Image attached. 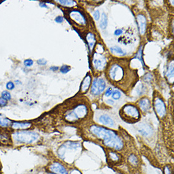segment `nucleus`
<instances>
[{
    "instance_id": "obj_6",
    "label": "nucleus",
    "mask_w": 174,
    "mask_h": 174,
    "mask_svg": "<svg viewBox=\"0 0 174 174\" xmlns=\"http://www.w3.org/2000/svg\"><path fill=\"white\" fill-rule=\"evenodd\" d=\"M103 150L105 152L106 161L109 166L118 167L125 162V157L122 153L109 149Z\"/></svg>"
},
{
    "instance_id": "obj_15",
    "label": "nucleus",
    "mask_w": 174,
    "mask_h": 174,
    "mask_svg": "<svg viewBox=\"0 0 174 174\" xmlns=\"http://www.w3.org/2000/svg\"><path fill=\"white\" fill-rule=\"evenodd\" d=\"M137 24L139 26V30L140 32V34L141 35H143L145 33L146 29V17L142 15H138L137 17Z\"/></svg>"
},
{
    "instance_id": "obj_1",
    "label": "nucleus",
    "mask_w": 174,
    "mask_h": 174,
    "mask_svg": "<svg viewBox=\"0 0 174 174\" xmlns=\"http://www.w3.org/2000/svg\"><path fill=\"white\" fill-rule=\"evenodd\" d=\"M86 135L93 142L102 146L103 149L112 150L120 153L125 150L124 139L114 130L98 124H91L87 127Z\"/></svg>"
},
{
    "instance_id": "obj_26",
    "label": "nucleus",
    "mask_w": 174,
    "mask_h": 174,
    "mask_svg": "<svg viewBox=\"0 0 174 174\" xmlns=\"http://www.w3.org/2000/svg\"><path fill=\"white\" fill-rule=\"evenodd\" d=\"M110 50L113 53H117L119 54H124L123 50L119 47H112V48H111Z\"/></svg>"
},
{
    "instance_id": "obj_12",
    "label": "nucleus",
    "mask_w": 174,
    "mask_h": 174,
    "mask_svg": "<svg viewBox=\"0 0 174 174\" xmlns=\"http://www.w3.org/2000/svg\"><path fill=\"white\" fill-rule=\"evenodd\" d=\"M137 131L141 135L145 137H150L153 134L152 127L147 123L140 124L137 127Z\"/></svg>"
},
{
    "instance_id": "obj_33",
    "label": "nucleus",
    "mask_w": 174,
    "mask_h": 174,
    "mask_svg": "<svg viewBox=\"0 0 174 174\" xmlns=\"http://www.w3.org/2000/svg\"><path fill=\"white\" fill-rule=\"evenodd\" d=\"M93 16H94V19L98 21L99 19V18H100V13L98 10H96L93 13Z\"/></svg>"
},
{
    "instance_id": "obj_36",
    "label": "nucleus",
    "mask_w": 174,
    "mask_h": 174,
    "mask_svg": "<svg viewBox=\"0 0 174 174\" xmlns=\"http://www.w3.org/2000/svg\"><path fill=\"white\" fill-rule=\"evenodd\" d=\"M63 21V18L62 17H57L55 19V22L57 23H61Z\"/></svg>"
},
{
    "instance_id": "obj_14",
    "label": "nucleus",
    "mask_w": 174,
    "mask_h": 174,
    "mask_svg": "<svg viewBox=\"0 0 174 174\" xmlns=\"http://www.w3.org/2000/svg\"><path fill=\"white\" fill-rule=\"evenodd\" d=\"M138 105L141 110L143 112H148L151 107L150 101L146 98L141 99L138 102Z\"/></svg>"
},
{
    "instance_id": "obj_18",
    "label": "nucleus",
    "mask_w": 174,
    "mask_h": 174,
    "mask_svg": "<svg viewBox=\"0 0 174 174\" xmlns=\"http://www.w3.org/2000/svg\"><path fill=\"white\" fill-rule=\"evenodd\" d=\"M91 84V77L89 76H87L86 77V78L84 79L83 82L82 83L81 86V90L82 92H86L89 89Z\"/></svg>"
},
{
    "instance_id": "obj_20",
    "label": "nucleus",
    "mask_w": 174,
    "mask_h": 174,
    "mask_svg": "<svg viewBox=\"0 0 174 174\" xmlns=\"http://www.w3.org/2000/svg\"><path fill=\"white\" fill-rule=\"evenodd\" d=\"M11 121L9 119L4 117L3 115H0V126L3 127H7L10 125Z\"/></svg>"
},
{
    "instance_id": "obj_4",
    "label": "nucleus",
    "mask_w": 174,
    "mask_h": 174,
    "mask_svg": "<svg viewBox=\"0 0 174 174\" xmlns=\"http://www.w3.org/2000/svg\"><path fill=\"white\" fill-rule=\"evenodd\" d=\"M89 114V108L86 105L81 103L76 105L68 112L65 117V120L70 123H77L84 120Z\"/></svg>"
},
{
    "instance_id": "obj_11",
    "label": "nucleus",
    "mask_w": 174,
    "mask_h": 174,
    "mask_svg": "<svg viewBox=\"0 0 174 174\" xmlns=\"http://www.w3.org/2000/svg\"><path fill=\"white\" fill-rule=\"evenodd\" d=\"M49 170L54 174H69L65 166L58 161L52 163L49 167Z\"/></svg>"
},
{
    "instance_id": "obj_22",
    "label": "nucleus",
    "mask_w": 174,
    "mask_h": 174,
    "mask_svg": "<svg viewBox=\"0 0 174 174\" xmlns=\"http://www.w3.org/2000/svg\"><path fill=\"white\" fill-rule=\"evenodd\" d=\"M87 40L88 44H89L90 48H92L93 47L94 43H95V38H94V35L92 34H88L87 37Z\"/></svg>"
},
{
    "instance_id": "obj_30",
    "label": "nucleus",
    "mask_w": 174,
    "mask_h": 174,
    "mask_svg": "<svg viewBox=\"0 0 174 174\" xmlns=\"http://www.w3.org/2000/svg\"><path fill=\"white\" fill-rule=\"evenodd\" d=\"M6 87L8 90H13L15 87V84H13V82H8L6 85Z\"/></svg>"
},
{
    "instance_id": "obj_9",
    "label": "nucleus",
    "mask_w": 174,
    "mask_h": 174,
    "mask_svg": "<svg viewBox=\"0 0 174 174\" xmlns=\"http://www.w3.org/2000/svg\"><path fill=\"white\" fill-rule=\"evenodd\" d=\"M106 88V82L102 78H96L92 84L91 87V93L94 95H99L102 94Z\"/></svg>"
},
{
    "instance_id": "obj_25",
    "label": "nucleus",
    "mask_w": 174,
    "mask_h": 174,
    "mask_svg": "<svg viewBox=\"0 0 174 174\" xmlns=\"http://www.w3.org/2000/svg\"><path fill=\"white\" fill-rule=\"evenodd\" d=\"M167 76L168 77L172 78V79L173 77V63H171V65L168 68V70L167 74Z\"/></svg>"
},
{
    "instance_id": "obj_17",
    "label": "nucleus",
    "mask_w": 174,
    "mask_h": 174,
    "mask_svg": "<svg viewBox=\"0 0 174 174\" xmlns=\"http://www.w3.org/2000/svg\"><path fill=\"white\" fill-rule=\"evenodd\" d=\"M70 16L74 20L78 22L79 23H82V22H86V20L84 19V17L82 15V14L79 12H72V13H70Z\"/></svg>"
},
{
    "instance_id": "obj_2",
    "label": "nucleus",
    "mask_w": 174,
    "mask_h": 174,
    "mask_svg": "<svg viewBox=\"0 0 174 174\" xmlns=\"http://www.w3.org/2000/svg\"><path fill=\"white\" fill-rule=\"evenodd\" d=\"M82 149V144L79 142L68 141L63 144L58 150V155L62 160H74L77 156L80 154Z\"/></svg>"
},
{
    "instance_id": "obj_19",
    "label": "nucleus",
    "mask_w": 174,
    "mask_h": 174,
    "mask_svg": "<svg viewBox=\"0 0 174 174\" xmlns=\"http://www.w3.org/2000/svg\"><path fill=\"white\" fill-rule=\"evenodd\" d=\"M161 170L163 174H173V165L172 163L165 164Z\"/></svg>"
},
{
    "instance_id": "obj_13",
    "label": "nucleus",
    "mask_w": 174,
    "mask_h": 174,
    "mask_svg": "<svg viewBox=\"0 0 174 174\" xmlns=\"http://www.w3.org/2000/svg\"><path fill=\"white\" fill-rule=\"evenodd\" d=\"M106 64V61L105 60V58L103 57L101 54H96V58L94 57L93 59V65L94 67L97 69L102 70H103Z\"/></svg>"
},
{
    "instance_id": "obj_16",
    "label": "nucleus",
    "mask_w": 174,
    "mask_h": 174,
    "mask_svg": "<svg viewBox=\"0 0 174 174\" xmlns=\"http://www.w3.org/2000/svg\"><path fill=\"white\" fill-rule=\"evenodd\" d=\"M31 126L29 122H14L12 124V127L14 129H27Z\"/></svg>"
},
{
    "instance_id": "obj_24",
    "label": "nucleus",
    "mask_w": 174,
    "mask_h": 174,
    "mask_svg": "<svg viewBox=\"0 0 174 174\" xmlns=\"http://www.w3.org/2000/svg\"><path fill=\"white\" fill-rule=\"evenodd\" d=\"M2 96L3 98H4L5 99H6V101L8 100H10L11 98H12V96H11V94L10 93L8 92V91H4L2 92Z\"/></svg>"
},
{
    "instance_id": "obj_40",
    "label": "nucleus",
    "mask_w": 174,
    "mask_h": 174,
    "mask_svg": "<svg viewBox=\"0 0 174 174\" xmlns=\"http://www.w3.org/2000/svg\"><path fill=\"white\" fill-rule=\"evenodd\" d=\"M50 70H53V71H57L58 70V67H52L50 68Z\"/></svg>"
},
{
    "instance_id": "obj_23",
    "label": "nucleus",
    "mask_w": 174,
    "mask_h": 174,
    "mask_svg": "<svg viewBox=\"0 0 174 174\" xmlns=\"http://www.w3.org/2000/svg\"><path fill=\"white\" fill-rule=\"evenodd\" d=\"M112 98L113 99L118 100L119 99L121 98V93L119 91H118V90H115L112 93Z\"/></svg>"
},
{
    "instance_id": "obj_29",
    "label": "nucleus",
    "mask_w": 174,
    "mask_h": 174,
    "mask_svg": "<svg viewBox=\"0 0 174 174\" xmlns=\"http://www.w3.org/2000/svg\"><path fill=\"white\" fill-rule=\"evenodd\" d=\"M33 63H34L33 60L31 59H27L24 61V65L26 67H31L33 65Z\"/></svg>"
},
{
    "instance_id": "obj_7",
    "label": "nucleus",
    "mask_w": 174,
    "mask_h": 174,
    "mask_svg": "<svg viewBox=\"0 0 174 174\" xmlns=\"http://www.w3.org/2000/svg\"><path fill=\"white\" fill-rule=\"evenodd\" d=\"M125 161H126L128 167L132 170H137L141 167V160L138 154L131 153L127 154L125 158Z\"/></svg>"
},
{
    "instance_id": "obj_21",
    "label": "nucleus",
    "mask_w": 174,
    "mask_h": 174,
    "mask_svg": "<svg viewBox=\"0 0 174 174\" xmlns=\"http://www.w3.org/2000/svg\"><path fill=\"white\" fill-rule=\"evenodd\" d=\"M107 27V16L105 13L102 15V19L100 22V27L102 29H105Z\"/></svg>"
},
{
    "instance_id": "obj_39",
    "label": "nucleus",
    "mask_w": 174,
    "mask_h": 174,
    "mask_svg": "<svg viewBox=\"0 0 174 174\" xmlns=\"http://www.w3.org/2000/svg\"><path fill=\"white\" fill-rule=\"evenodd\" d=\"M39 5H40V6H41V7L47 8V6H46V3H44V2H41V3H40Z\"/></svg>"
},
{
    "instance_id": "obj_37",
    "label": "nucleus",
    "mask_w": 174,
    "mask_h": 174,
    "mask_svg": "<svg viewBox=\"0 0 174 174\" xmlns=\"http://www.w3.org/2000/svg\"><path fill=\"white\" fill-rule=\"evenodd\" d=\"M106 103L108 104V105H113L114 104V102H113V100H112V99H108L106 101Z\"/></svg>"
},
{
    "instance_id": "obj_8",
    "label": "nucleus",
    "mask_w": 174,
    "mask_h": 174,
    "mask_svg": "<svg viewBox=\"0 0 174 174\" xmlns=\"http://www.w3.org/2000/svg\"><path fill=\"white\" fill-rule=\"evenodd\" d=\"M154 108L156 113L160 118L162 119L165 117L167 114V108L165 104L161 98H157L154 99Z\"/></svg>"
},
{
    "instance_id": "obj_5",
    "label": "nucleus",
    "mask_w": 174,
    "mask_h": 174,
    "mask_svg": "<svg viewBox=\"0 0 174 174\" xmlns=\"http://www.w3.org/2000/svg\"><path fill=\"white\" fill-rule=\"evenodd\" d=\"M14 140L24 144H32L39 139V135L33 131H22L14 132L12 135Z\"/></svg>"
},
{
    "instance_id": "obj_34",
    "label": "nucleus",
    "mask_w": 174,
    "mask_h": 174,
    "mask_svg": "<svg viewBox=\"0 0 174 174\" xmlns=\"http://www.w3.org/2000/svg\"><path fill=\"white\" fill-rule=\"evenodd\" d=\"M7 104V101L3 98H0V106H5Z\"/></svg>"
},
{
    "instance_id": "obj_10",
    "label": "nucleus",
    "mask_w": 174,
    "mask_h": 174,
    "mask_svg": "<svg viewBox=\"0 0 174 174\" xmlns=\"http://www.w3.org/2000/svg\"><path fill=\"white\" fill-rule=\"evenodd\" d=\"M98 121L102 125L109 128H115L117 126L116 122L113 120V118L106 113L100 115L98 117Z\"/></svg>"
},
{
    "instance_id": "obj_35",
    "label": "nucleus",
    "mask_w": 174,
    "mask_h": 174,
    "mask_svg": "<svg viewBox=\"0 0 174 174\" xmlns=\"http://www.w3.org/2000/svg\"><path fill=\"white\" fill-rule=\"evenodd\" d=\"M112 88L111 87H109L107 89L106 91V93H105V96L106 97H109V96H111L112 94Z\"/></svg>"
},
{
    "instance_id": "obj_28",
    "label": "nucleus",
    "mask_w": 174,
    "mask_h": 174,
    "mask_svg": "<svg viewBox=\"0 0 174 174\" xmlns=\"http://www.w3.org/2000/svg\"><path fill=\"white\" fill-rule=\"evenodd\" d=\"M70 70V67L67 65H63L60 68V72L62 74H67Z\"/></svg>"
},
{
    "instance_id": "obj_3",
    "label": "nucleus",
    "mask_w": 174,
    "mask_h": 174,
    "mask_svg": "<svg viewBox=\"0 0 174 174\" xmlns=\"http://www.w3.org/2000/svg\"><path fill=\"white\" fill-rule=\"evenodd\" d=\"M119 115L125 122L131 124L137 123L141 118L139 109L132 104L124 105L119 112Z\"/></svg>"
},
{
    "instance_id": "obj_27",
    "label": "nucleus",
    "mask_w": 174,
    "mask_h": 174,
    "mask_svg": "<svg viewBox=\"0 0 174 174\" xmlns=\"http://www.w3.org/2000/svg\"><path fill=\"white\" fill-rule=\"evenodd\" d=\"M58 2L63 6H73L75 4L74 1H58Z\"/></svg>"
},
{
    "instance_id": "obj_31",
    "label": "nucleus",
    "mask_w": 174,
    "mask_h": 174,
    "mask_svg": "<svg viewBox=\"0 0 174 174\" xmlns=\"http://www.w3.org/2000/svg\"><path fill=\"white\" fill-rule=\"evenodd\" d=\"M142 50H143V48H141L140 50H139V52L137 53V54H136V56L135 58L139 59L141 61H143V58H142Z\"/></svg>"
},
{
    "instance_id": "obj_32",
    "label": "nucleus",
    "mask_w": 174,
    "mask_h": 174,
    "mask_svg": "<svg viewBox=\"0 0 174 174\" xmlns=\"http://www.w3.org/2000/svg\"><path fill=\"white\" fill-rule=\"evenodd\" d=\"M37 63L40 65H45L46 64V63H47V61L45 59H44V58H41V59H39L37 61Z\"/></svg>"
},
{
    "instance_id": "obj_38",
    "label": "nucleus",
    "mask_w": 174,
    "mask_h": 174,
    "mask_svg": "<svg viewBox=\"0 0 174 174\" xmlns=\"http://www.w3.org/2000/svg\"><path fill=\"white\" fill-rule=\"evenodd\" d=\"M122 30H121V29H117V30H116L115 31V35H120V34H122Z\"/></svg>"
}]
</instances>
